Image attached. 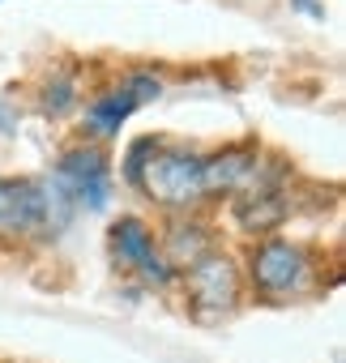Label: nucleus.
I'll return each instance as SVG.
<instances>
[{"instance_id": "nucleus-6", "label": "nucleus", "mask_w": 346, "mask_h": 363, "mask_svg": "<svg viewBox=\"0 0 346 363\" xmlns=\"http://www.w3.org/2000/svg\"><path fill=\"white\" fill-rule=\"evenodd\" d=\"M111 252H116V261L120 265H128V269H141L150 282H171V269L162 257H158V248H154V235H150V227L141 223V218H120L116 227H111Z\"/></svg>"}, {"instance_id": "nucleus-13", "label": "nucleus", "mask_w": 346, "mask_h": 363, "mask_svg": "<svg viewBox=\"0 0 346 363\" xmlns=\"http://www.w3.org/2000/svg\"><path fill=\"white\" fill-rule=\"evenodd\" d=\"M295 5H299V9H303V13H312V18H325V13H320V9H316V0H295Z\"/></svg>"}, {"instance_id": "nucleus-2", "label": "nucleus", "mask_w": 346, "mask_h": 363, "mask_svg": "<svg viewBox=\"0 0 346 363\" xmlns=\"http://www.w3.org/2000/svg\"><path fill=\"white\" fill-rule=\"evenodd\" d=\"M312 252L291 240H265L252 252V286L265 299H291L312 286Z\"/></svg>"}, {"instance_id": "nucleus-4", "label": "nucleus", "mask_w": 346, "mask_h": 363, "mask_svg": "<svg viewBox=\"0 0 346 363\" xmlns=\"http://www.w3.org/2000/svg\"><path fill=\"white\" fill-rule=\"evenodd\" d=\"M52 184H56L73 206L103 210V206H107V189H111L107 154H103L99 145H77V150H69V154L56 162V179H52Z\"/></svg>"}, {"instance_id": "nucleus-11", "label": "nucleus", "mask_w": 346, "mask_h": 363, "mask_svg": "<svg viewBox=\"0 0 346 363\" xmlns=\"http://www.w3.org/2000/svg\"><path fill=\"white\" fill-rule=\"evenodd\" d=\"M69 107H73V82L60 77L56 86L43 90V111H48V116H60V111H69Z\"/></svg>"}, {"instance_id": "nucleus-5", "label": "nucleus", "mask_w": 346, "mask_h": 363, "mask_svg": "<svg viewBox=\"0 0 346 363\" xmlns=\"http://www.w3.org/2000/svg\"><path fill=\"white\" fill-rule=\"evenodd\" d=\"M48 223V189L39 179H0V240L35 235Z\"/></svg>"}, {"instance_id": "nucleus-3", "label": "nucleus", "mask_w": 346, "mask_h": 363, "mask_svg": "<svg viewBox=\"0 0 346 363\" xmlns=\"http://www.w3.org/2000/svg\"><path fill=\"white\" fill-rule=\"evenodd\" d=\"M240 299V269L235 261L206 252L197 265H189V308L197 320H218Z\"/></svg>"}, {"instance_id": "nucleus-1", "label": "nucleus", "mask_w": 346, "mask_h": 363, "mask_svg": "<svg viewBox=\"0 0 346 363\" xmlns=\"http://www.w3.org/2000/svg\"><path fill=\"white\" fill-rule=\"evenodd\" d=\"M137 189H145L158 206L184 210L197 197H206V189H201V158L189 154V150H171V145L158 141V150L141 167V184Z\"/></svg>"}, {"instance_id": "nucleus-7", "label": "nucleus", "mask_w": 346, "mask_h": 363, "mask_svg": "<svg viewBox=\"0 0 346 363\" xmlns=\"http://www.w3.org/2000/svg\"><path fill=\"white\" fill-rule=\"evenodd\" d=\"M257 145H227L223 154L214 158H201V189L206 197H218V193H240L248 179L257 175Z\"/></svg>"}, {"instance_id": "nucleus-12", "label": "nucleus", "mask_w": 346, "mask_h": 363, "mask_svg": "<svg viewBox=\"0 0 346 363\" xmlns=\"http://www.w3.org/2000/svg\"><path fill=\"white\" fill-rule=\"evenodd\" d=\"M124 90L137 99V107L150 103V99H158V82H154V73H133V77L124 82Z\"/></svg>"}, {"instance_id": "nucleus-10", "label": "nucleus", "mask_w": 346, "mask_h": 363, "mask_svg": "<svg viewBox=\"0 0 346 363\" xmlns=\"http://www.w3.org/2000/svg\"><path fill=\"white\" fill-rule=\"evenodd\" d=\"M154 150H158V141H154V137H137V145L124 154V179H128L133 189L141 184V167H145V158H150Z\"/></svg>"}, {"instance_id": "nucleus-8", "label": "nucleus", "mask_w": 346, "mask_h": 363, "mask_svg": "<svg viewBox=\"0 0 346 363\" xmlns=\"http://www.w3.org/2000/svg\"><path fill=\"white\" fill-rule=\"evenodd\" d=\"M162 252H167V265H171V269L197 265V261L210 252V231H206L201 223H176V227L167 231Z\"/></svg>"}, {"instance_id": "nucleus-9", "label": "nucleus", "mask_w": 346, "mask_h": 363, "mask_svg": "<svg viewBox=\"0 0 346 363\" xmlns=\"http://www.w3.org/2000/svg\"><path fill=\"white\" fill-rule=\"evenodd\" d=\"M133 111H137V99L120 86V90H111V94H103V99H94V103L86 107V128L99 133V137H116L120 124H124Z\"/></svg>"}]
</instances>
